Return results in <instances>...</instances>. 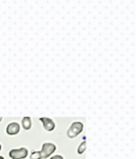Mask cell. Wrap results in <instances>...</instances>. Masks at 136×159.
<instances>
[{
	"instance_id": "10",
	"label": "cell",
	"mask_w": 136,
	"mask_h": 159,
	"mask_svg": "<svg viewBox=\"0 0 136 159\" xmlns=\"http://www.w3.org/2000/svg\"><path fill=\"white\" fill-rule=\"evenodd\" d=\"M0 159H4V157L3 156H0Z\"/></svg>"
},
{
	"instance_id": "4",
	"label": "cell",
	"mask_w": 136,
	"mask_h": 159,
	"mask_svg": "<svg viewBox=\"0 0 136 159\" xmlns=\"http://www.w3.org/2000/svg\"><path fill=\"white\" fill-rule=\"evenodd\" d=\"M40 121H41L42 126H43V129L48 132H51L55 129V122L53 121L51 118H46V117H41L40 118Z\"/></svg>"
},
{
	"instance_id": "5",
	"label": "cell",
	"mask_w": 136,
	"mask_h": 159,
	"mask_svg": "<svg viewBox=\"0 0 136 159\" xmlns=\"http://www.w3.org/2000/svg\"><path fill=\"white\" fill-rule=\"evenodd\" d=\"M20 130H21L20 124H17V122H11V124H9L8 126H7L6 131L9 135H16L20 132Z\"/></svg>"
},
{
	"instance_id": "8",
	"label": "cell",
	"mask_w": 136,
	"mask_h": 159,
	"mask_svg": "<svg viewBox=\"0 0 136 159\" xmlns=\"http://www.w3.org/2000/svg\"><path fill=\"white\" fill-rule=\"evenodd\" d=\"M30 159H42L41 158V154H40V151H34L32 154H30Z\"/></svg>"
},
{
	"instance_id": "1",
	"label": "cell",
	"mask_w": 136,
	"mask_h": 159,
	"mask_svg": "<svg viewBox=\"0 0 136 159\" xmlns=\"http://www.w3.org/2000/svg\"><path fill=\"white\" fill-rule=\"evenodd\" d=\"M82 131H83V124L81 121H76L73 124H71V126L67 130V136L69 139H75Z\"/></svg>"
},
{
	"instance_id": "2",
	"label": "cell",
	"mask_w": 136,
	"mask_h": 159,
	"mask_svg": "<svg viewBox=\"0 0 136 159\" xmlns=\"http://www.w3.org/2000/svg\"><path fill=\"white\" fill-rule=\"evenodd\" d=\"M56 151V145L53 144L51 142H46L42 145V148L40 151V154H41V158L42 159H46L49 158L52 156V154Z\"/></svg>"
},
{
	"instance_id": "9",
	"label": "cell",
	"mask_w": 136,
	"mask_h": 159,
	"mask_svg": "<svg viewBox=\"0 0 136 159\" xmlns=\"http://www.w3.org/2000/svg\"><path fill=\"white\" fill-rule=\"evenodd\" d=\"M50 159H64V157L61 155H55V156H52Z\"/></svg>"
},
{
	"instance_id": "11",
	"label": "cell",
	"mask_w": 136,
	"mask_h": 159,
	"mask_svg": "<svg viewBox=\"0 0 136 159\" xmlns=\"http://www.w3.org/2000/svg\"><path fill=\"white\" fill-rule=\"evenodd\" d=\"M2 120V116H0V121H1Z\"/></svg>"
},
{
	"instance_id": "6",
	"label": "cell",
	"mask_w": 136,
	"mask_h": 159,
	"mask_svg": "<svg viewBox=\"0 0 136 159\" xmlns=\"http://www.w3.org/2000/svg\"><path fill=\"white\" fill-rule=\"evenodd\" d=\"M22 127H23L24 130H30L32 129V119H30V117H24L23 119H22Z\"/></svg>"
},
{
	"instance_id": "12",
	"label": "cell",
	"mask_w": 136,
	"mask_h": 159,
	"mask_svg": "<svg viewBox=\"0 0 136 159\" xmlns=\"http://www.w3.org/2000/svg\"><path fill=\"white\" fill-rule=\"evenodd\" d=\"M1 148H2V146H1V144H0V151H1Z\"/></svg>"
},
{
	"instance_id": "3",
	"label": "cell",
	"mask_w": 136,
	"mask_h": 159,
	"mask_svg": "<svg viewBox=\"0 0 136 159\" xmlns=\"http://www.w3.org/2000/svg\"><path fill=\"white\" fill-rule=\"evenodd\" d=\"M9 156H10L11 159H24L28 156V149L25 148V147L11 149L9 152Z\"/></svg>"
},
{
	"instance_id": "7",
	"label": "cell",
	"mask_w": 136,
	"mask_h": 159,
	"mask_svg": "<svg viewBox=\"0 0 136 159\" xmlns=\"http://www.w3.org/2000/svg\"><path fill=\"white\" fill-rule=\"evenodd\" d=\"M86 141H82V143L78 147V154L81 155V154H83L86 152Z\"/></svg>"
}]
</instances>
